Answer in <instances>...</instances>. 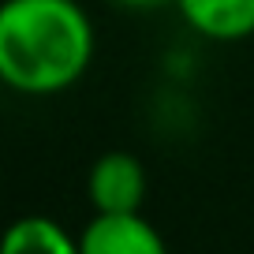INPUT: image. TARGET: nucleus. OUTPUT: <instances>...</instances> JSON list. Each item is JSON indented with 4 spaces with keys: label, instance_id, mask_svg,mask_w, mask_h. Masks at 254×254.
Instances as JSON below:
<instances>
[{
    "label": "nucleus",
    "instance_id": "nucleus-1",
    "mask_svg": "<svg viewBox=\"0 0 254 254\" xmlns=\"http://www.w3.org/2000/svg\"><path fill=\"white\" fill-rule=\"evenodd\" d=\"M94 23L79 0L0 4V79L23 97L71 90L94 60Z\"/></svg>",
    "mask_w": 254,
    "mask_h": 254
},
{
    "label": "nucleus",
    "instance_id": "nucleus-2",
    "mask_svg": "<svg viewBox=\"0 0 254 254\" xmlns=\"http://www.w3.org/2000/svg\"><path fill=\"white\" fill-rule=\"evenodd\" d=\"M150 194L146 165L127 150H109L90 165L86 172V198L94 217H131L142 213Z\"/></svg>",
    "mask_w": 254,
    "mask_h": 254
},
{
    "label": "nucleus",
    "instance_id": "nucleus-3",
    "mask_svg": "<svg viewBox=\"0 0 254 254\" xmlns=\"http://www.w3.org/2000/svg\"><path fill=\"white\" fill-rule=\"evenodd\" d=\"M82 254H168V243L142 213L90 217L79 232Z\"/></svg>",
    "mask_w": 254,
    "mask_h": 254
},
{
    "label": "nucleus",
    "instance_id": "nucleus-4",
    "mask_svg": "<svg viewBox=\"0 0 254 254\" xmlns=\"http://www.w3.org/2000/svg\"><path fill=\"white\" fill-rule=\"evenodd\" d=\"M183 23L209 41H243L254 34V0H176Z\"/></svg>",
    "mask_w": 254,
    "mask_h": 254
},
{
    "label": "nucleus",
    "instance_id": "nucleus-5",
    "mask_svg": "<svg viewBox=\"0 0 254 254\" xmlns=\"http://www.w3.org/2000/svg\"><path fill=\"white\" fill-rule=\"evenodd\" d=\"M0 254H82L79 236L45 213H26L8 224Z\"/></svg>",
    "mask_w": 254,
    "mask_h": 254
},
{
    "label": "nucleus",
    "instance_id": "nucleus-6",
    "mask_svg": "<svg viewBox=\"0 0 254 254\" xmlns=\"http://www.w3.org/2000/svg\"><path fill=\"white\" fill-rule=\"evenodd\" d=\"M127 11H150V8H165V4H176V0H112Z\"/></svg>",
    "mask_w": 254,
    "mask_h": 254
}]
</instances>
